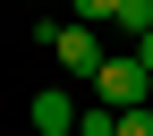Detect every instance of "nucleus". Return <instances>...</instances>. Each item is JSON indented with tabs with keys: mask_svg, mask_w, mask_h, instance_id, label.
Instances as JSON below:
<instances>
[{
	"mask_svg": "<svg viewBox=\"0 0 153 136\" xmlns=\"http://www.w3.org/2000/svg\"><path fill=\"white\" fill-rule=\"evenodd\" d=\"M94 102H111V111H136V102H153V77L136 68V51H128V60H102V68H94Z\"/></svg>",
	"mask_w": 153,
	"mask_h": 136,
	"instance_id": "1",
	"label": "nucleus"
},
{
	"mask_svg": "<svg viewBox=\"0 0 153 136\" xmlns=\"http://www.w3.org/2000/svg\"><path fill=\"white\" fill-rule=\"evenodd\" d=\"M51 51H60V68H68V77H85V85H94V68L111 60L94 26H60V34H51Z\"/></svg>",
	"mask_w": 153,
	"mask_h": 136,
	"instance_id": "2",
	"label": "nucleus"
},
{
	"mask_svg": "<svg viewBox=\"0 0 153 136\" xmlns=\"http://www.w3.org/2000/svg\"><path fill=\"white\" fill-rule=\"evenodd\" d=\"M26 119H34V136H76V94L68 85H43L26 102Z\"/></svg>",
	"mask_w": 153,
	"mask_h": 136,
	"instance_id": "3",
	"label": "nucleus"
},
{
	"mask_svg": "<svg viewBox=\"0 0 153 136\" xmlns=\"http://www.w3.org/2000/svg\"><path fill=\"white\" fill-rule=\"evenodd\" d=\"M76 136H119V111L111 102H76Z\"/></svg>",
	"mask_w": 153,
	"mask_h": 136,
	"instance_id": "4",
	"label": "nucleus"
},
{
	"mask_svg": "<svg viewBox=\"0 0 153 136\" xmlns=\"http://www.w3.org/2000/svg\"><path fill=\"white\" fill-rule=\"evenodd\" d=\"M76 26H119V0H68Z\"/></svg>",
	"mask_w": 153,
	"mask_h": 136,
	"instance_id": "5",
	"label": "nucleus"
},
{
	"mask_svg": "<svg viewBox=\"0 0 153 136\" xmlns=\"http://www.w3.org/2000/svg\"><path fill=\"white\" fill-rule=\"evenodd\" d=\"M119 136H153V102H136V111H119Z\"/></svg>",
	"mask_w": 153,
	"mask_h": 136,
	"instance_id": "6",
	"label": "nucleus"
},
{
	"mask_svg": "<svg viewBox=\"0 0 153 136\" xmlns=\"http://www.w3.org/2000/svg\"><path fill=\"white\" fill-rule=\"evenodd\" d=\"M136 68H145V77H153V34H136Z\"/></svg>",
	"mask_w": 153,
	"mask_h": 136,
	"instance_id": "7",
	"label": "nucleus"
}]
</instances>
